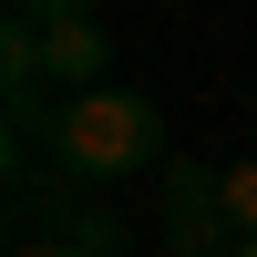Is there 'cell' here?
<instances>
[{"instance_id":"cell-1","label":"cell","mask_w":257,"mask_h":257,"mask_svg":"<svg viewBox=\"0 0 257 257\" xmlns=\"http://www.w3.org/2000/svg\"><path fill=\"white\" fill-rule=\"evenodd\" d=\"M103 72H113V31H103L93 11H72V0H21V11L0 21V82H11V113L21 123H31L41 82L103 93Z\"/></svg>"},{"instance_id":"cell-2","label":"cell","mask_w":257,"mask_h":257,"mask_svg":"<svg viewBox=\"0 0 257 257\" xmlns=\"http://www.w3.org/2000/svg\"><path fill=\"white\" fill-rule=\"evenodd\" d=\"M155 155H165V113H155L144 93H123V82L72 93V103L52 113V165L82 175V185H123V175H144Z\"/></svg>"},{"instance_id":"cell-3","label":"cell","mask_w":257,"mask_h":257,"mask_svg":"<svg viewBox=\"0 0 257 257\" xmlns=\"http://www.w3.org/2000/svg\"><path fill=\"white\" fill-rule=\"evenodd\" d=\"M165 226H175V247H216V226H226V196H216V175H196V165H175L165 175Z\"/></svg>"},{"instance_id":"cell-4","label":"cell","mask_w":257,"mask_h":257,"mask_svg":"<svg viewBox=\"0 0 257 257\" xmlns=\"http://www.w3.org/2000/svg\"><path fill=\"white\" fill-rule=\"evenodd\" d=\"M216 196H226V226L257 247V155H247V165H216Z\"/></svg>"},{"instance_id":"cell-5","label":"cell","mask_w":257,"mask_h":257,"mask_svg":"<svg viewBox=\"0 0 257 257\" xmlns=\"http://www.w3.org/2000/svg\"><path fill=\"white\" fill-rule=\"evenodd\" d=\"M62 247H72V257H123V226H113V216H72Z\"/></svg>"},{"instance_id":"cell-6","label":"cell","mask_w":257,"mask_h":257,"mask_svg":"<svg viewBox=\"0 0 257 257\" xmlns=\"http://www.w3.org/2000/svg\"><path fill=\"white\" fill-rule=\"evenodd\" d=\"M226 257H257V247H226Z\"/></svg>"}]
</instances>
